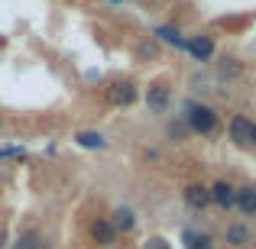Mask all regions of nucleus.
Here are the masks:
<instances>
[{
	"label": "nucleus",
	"instance_id": "f257e3e1",
	"mask_svg": "<svg viewBox=\"0 0 256 249\" xmlns=\"http://www.w3.org/2000/svg\"><path fill=\"white\" fill-rule=\"evenodd\" d=\"M185 123L194 133H214L218 130V113L204 104H188L185 107Z\"/></svg>",
	"mask_w": 256,
	"mask_h": 249
},
{
	"label": "nucleus",
	"instance_id": "f03ea898",
	"mask_svg": "<svg viewBox=\"0 0 256 249\" xmlns=\"http://www.w3.org/2000/svg\"><path fill=\"white\" fill-rule=\"evenodd\" d=\"M107 100H110L114 107H130L133 100H136V84L133 81H114L110 91H107Z\"/></svg>",
	"mask_w": 256,
	"mask_h": 249
},
{
	"label": "nucleus",
	"instance_id": "7ed1b4c3",
	"mask_svg": "<svg viewBox=\"0 0 256 249\" xmlns=\"http://www.w3.org/2000/svg\"><path fill=\"white\" fill-rule=\"evenodd\" d=\"M91 240L98 246H114V243H117V230L110 227V220H107V217H98L91 224Z\"/></svg>",
	"mask_w": 256,
	"mask_h": 249
},
{
	"label": "nucleus",
	"instance_id": "20e7f679",
	"mask_svg": "<svg viewBox=\"0 0 256 249\" xmlns=\"http://www.w3.org/2000/svg\"><path fill=\"white\" fill-rule=\"evenodd\" d=\"M169 87H166L162 81H156V84H150V91H146V107L150 110H156V113H162L166 107H169Z\"/></svg>",
	"mask_w": 256,
	"mask_h": 249
},
{
	"label": "nucleus",
	"instance_id": "39448f33",
	"mask_svg": "<svg viewBox=\"0 0 256 249\" xmlns=\"http://www.w3.org/2000/svg\"><path fill=\"white\" fill-rule=\"evenodd\" d=\"M234 204L246 214V217H256V188L253 185H244L234 191Z\"/></svg>",
	"mask_w": 256,
	"mask_h": 249
},
{
	"label": "nucleus",
	"instance_id": "423d86ee",
	"mask_svg": "<svg viewBox=\"0 0 256 249\" xmlns=\"http://www.w3.org/2000/svg\"><path fill=\"white\" fill-rule=\"evenodd\" d=\"M250 136H253V120L234 117V120H230V139H234L237 146H250Z\"/></svg>",
	"mask_w": 256,
	"mask_h": 249
},
{
	"label": "nucleus",
	"instance_id": "0eeeda50",
	"mask_svg": "<svg viewBox=\"0 0 256 249\" xmlns=\"http://www.w3.org/2000/svg\"><path fill=\"white\" fill-rule=\"evenodd\" d=\"M185 204L192 207V211H204L208 204H211V194H208L204 185H188L185 188Z\"/></svg>",
	"mask_w": 256,
	"mask_h": 249
},
{
	"label": "nucleus",
	"instance_id": "6e6552de",
	"mask_svg": "<svg viewBox=\"0 0 256 249\" xmlns=\"http://www.w3.org/2000/svg\"><path fill=\"white\" fill-rule=\"evenodd\" d=\"M185 49L192 52L198 62H208V58L214 55V42H211V36H194V39H188Z\"/></svg>",
	"mask_w": 256,
	"mask_h": 249
},
{
	"label": "nucleus",
	"instance_id": "1a4fd4ad",
	"mask_svg": "<svg viewBox=\"0 0 256 249\" xmlns=\"http://www.w3.org/2000/svg\"><path fill=\"white\" fill-rule=\"evenodd\" d=\"M234 191H237V188H230L227 181H218L214 188H208V194H211V201L218 207H234Z\"/></svg>",
	"mask_w": 256,
	"mask_h": 249
},
{
	"label": "nucleus",
	"instance_id": "9d476101",
	"mask_svg": "<svg viewBox=\"0 0 256 249\" xmlns=\"http://www.w3.org/2000/svg\"><path fill=\"white\" fill-rule=\"evenodd\" d=\"M110 227L114 230H124V233H130L133 227H136V217H133V211L130 207H117V211H114V220H110Z\"/></svg>",
	"mask_w": 256,
	"mask_h": 249
},
{
	"label": "nucleus",
	"instance_id": "9b49d317",
	"mask_svg": "<svg viewBox=\"0 0 256 249\" xmlns=\"http://www.w3.org/2000/svg\"><path fill=\"white\" fill-rule=\"evenodd\" d=\"M75 143L82 146V149H104V146H107V139L100 136V133L84 130V133H78V136H75Z\"/></svg>",
	"mask_w": 256,
	"mask_h": 249
},
{
	"label": "nucleus",
	"instance_id": "f8f14e48",
	"mask_svg": "<svg viewBox=\"0 0 256 249\" xmlns=\"http://www.w3.org/2000/svg\"><path fill=\"white\" fill-rule=\"evenodd\" d=\"M227 243L230 246H246L250 243V230H246L244 224H230L227 227Z\"/></svg>",
	"mask_w": 256,
	"mask_h": 249
},
{
	"label": "nucleus",
	"instance_id": "ddd939ff",
	"mask_svg": "<svg viewBox=\"0 0 256 249\" xmlns=\"http://www.w3.org/2000/svg\"><path fill=\"white\" fill-rule=\"evenodd\" d=\"M13 249H42V240H39L36 230H26V233H20V237H16Z\"/></svg>",
	"mask_w": 256,
	"mask_h": 249
},
{
	"label": "nucleus",
	"instance_id": "4468645a",
	"mask_svg": "<svg viewBox=\"0 0 256 249\" xmlns=\"http://www.w3.org/2000/svg\"><path fill=\"white\" fill-rule=\"evenodd\" d=\"M185 243L188 249H214V240L208 233H185Z\"/></svg>",
	"mask_w": 256,
	"mask_h": 249
},
{
	"label": "nucleus",
	"instance_id": "2eb2a0df",
	"mask_svg": "<svg viewBox=\"0 0 256 249\" xmlns=\"http://www.w3.org/2000/svg\"><path fill=\"white\" fill-rule=\"evenodd\" d=\"M156 36H162L169 45H178V49H185V42H188V39H185V36H178V29H172V26H159Z\"/></svg>",
	"mask_w": 256,
	"mask_h": 249
},
{
	"label": "nucleus",
	"instance_id": "dca6fc26",
	"mask_svg": "<svg viewBox=\"0 0 256 249\" xmlns=\"http://www.w3.org/2000/svg\"><path fill=\"white\" fill-rule=\"evenodd\" d=\"M220 75H224V78L240 75V62H237V58H224V65H220Z\"/></svg>",
	"mask_w": 256,
	"mask_h": 249
},
{
	"label": "nucleus",
	"instance_id": "f3484780",
	"mask_svg": "<svg viewBox=\"0 0 256 249\" xmlns=\"http://www.w3.org/2000/svg\"><path fill=\"white\" fill-rule=\"evenodd\" d=\"M143 249H172V246L166 243L162 237H150V240H146V243H143Z\"/></svg>",
	"mask_w": 256,
	"mask_h": 249
},
{
	"label": "nucleus",
	"instance_id": "a211bd4d",
	"mask_svg": "<svg viewBox=\"0 0 256 249\" xmlns=\"http://www.w3.org/2000/svg\"><path fill=\"white\" fill-rule=\"evenodd\" d=\"M10 156H23V146H4L0 149V159H10Z\"/></svg>",
	"mask_w": 256,
	"mask_h": 249
},
{
	"label": "nucleus",
	"instance_id": "6ab92c4d",
	"mask_svg": "<svg viewBox=\"0 0 256 249\" xmlns=\"http://www.w3.org/2000/svg\"><path fill=\"white\" fill-rule=\"evenodd\" d=\"M146 55H156V45H152V42H143V45H140V58H146Z\"/></svg>",
	"mask_w": 256,
	"mask_h": 249
},
{
	"label": "nucleus",
	"instance_id": "aec40b11",
	"mask_svg": "<svg viewBox=\"0 0 256 249\" xmlns=\"http://www.w3.org/2000/svg\"><path fill=\"white\" fill-rule=\"evenodd\" d=\"M250 143H253V146H256V123H253V136H250Z\"/></svg>",
	"mask_w": 256,
	"mask_h": 249
},
{
	"label": "nucleus",
	"instance_id": "412c9836",
	"mask_svg": "<svg viewBox=\"0 0 256 249\" xmlns=\"http://www.w3.org/2000/svg\"><path fill=\"white\" fill-rule=\"evenodd\" d=\"M104 3H120V0H104Z\"/></svg>",
	"mask_w": 256,
	"mask_h": 249
}]
</instances>
